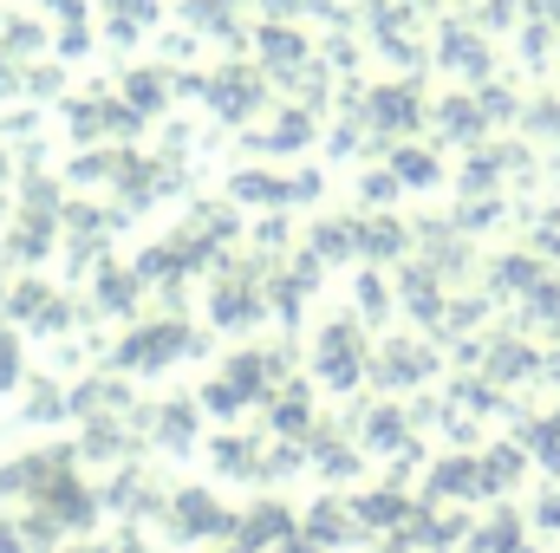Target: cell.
<instances>
[{"label":"cell","instance_id":"cell-1","mask_svg":"<svg viewBox=\"0 0 560 553\" xmlns=\"http://www.w3.org/2000/svg\"><path fill=\"white\" fill-rule=\"evenodd\" d=\"M0 553H13V528H0Z\"/></svg>","mask_w":560,"mask_h":553}]
</instances>
